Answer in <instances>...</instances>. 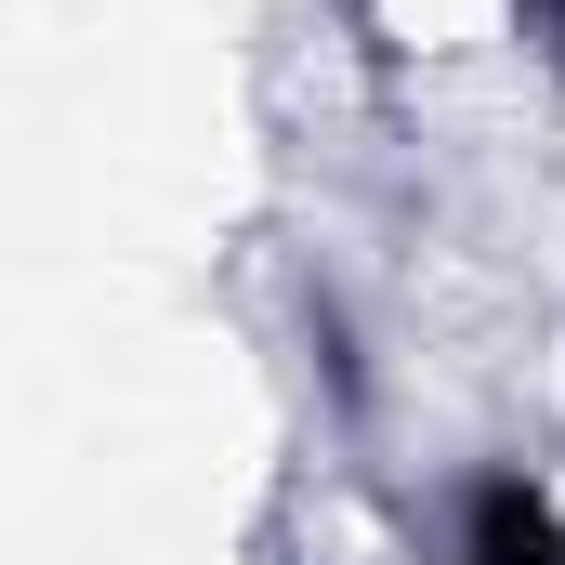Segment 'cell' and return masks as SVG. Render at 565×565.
Instances as JSON below:
<instances>
[{"mask_svg": "<svg viewBox=\"0 0 565 565\" xmlns=\"http://www.w3.org/2000/svg\"><path fill=\"white\" fill-rule=\"evenodd\" d=\"M460 565H565V513L526 473H487L473 513H460Z\"/></svg>", "mask_w": 565, "mask_h": 565, "instance_id": "6da1fadb", "label": "cell"}]
</instances>
